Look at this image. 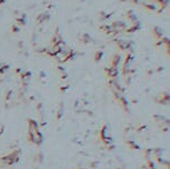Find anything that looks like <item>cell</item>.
I'll use <instances>...</instances> for the list:
<instances>
[{"instance_id": "obj_1", "label": "cell", "mask_w": 170, "mask_h": 169, "mask_svg": "<svg viewBox=\"0 0 170 169\" xmlns=\"http://www.w3.org/2000/svg\"><path fill=\"white\" fill-rule=\"evenodd\" d=\"M29 140L31 143L36 144V145H40L41 141H42V136L39 131L32 132V134H29Z\"/></svg>"}, {"instance_id": "obj_2", "label": "cell", "mask_w": 170, "mask_h": 169, "mask_svg": "<svg viewBox=\"0 0 170 169\" xmlns=\"http://www.w3.org/2000/svg\"><path fill=\"white\" fill-rule=\"evenodd\" d=\"M100 135H101V139H110L111 138V134H110V129L108 125H105L100 130Z\"/></svg>"}, {"instance_id": "obj_3", "label": "cell", "mask_w": 170, "mask_h": 169, "mask_svg": "<svg viewBox=\"0 0 170 169\" xmlns=\"http://www.w3.org/2000/svg\"><path fill=\"white\" fill-rule=\"evenodd\" d=\"M28 131H29V134L39 131V126L35 120H28Z\"/></svg>"}, {"instance_id": "obj_4", "label": "cell", "mask_w": 170, "mask_h": 169, "mask_svg": "<svg viewBox=\"0 0 170 169\" xmlns=\"http://www.w3.org/2000/svg\"><path fill=\"white\" fill-rule=\"evenodd\" d=\"M107 72H108V76L111 77V78H116L118 76V68L116 67H110V68L107 69Z\"/></svg>"}, {"instance_id": "obj_5", "label": "cell", "mask_w": 170, "mask_h": 169, "mask_svg": "<svg viewBox=\"0 0 170 169\" xmlns=\"http://www.w3.org/2000/svg\"><path fill=\"white\" fill-rule=\"evenodd\" d=\"M118 46H119L120 49L125 50V49H128V47H129V41H127V40H119Z\"/></svg>"}, {"instance_id": "obj_6", "label": "cell", "mask_w": 170, "mask_h": 169, "mask_svg": "<svg viewBox=\"0 0 170 169\" xmlns=\"http://www.w3.org/2000/svg\"><path fill=\"white\" fill-rule=\"evenodd\" d=\"M101 56H102V53H96V56H95V57H96V58H95V59H96V61H98L99 59L101 58Z\"/></svg>"}]
</instances>
